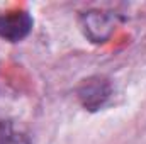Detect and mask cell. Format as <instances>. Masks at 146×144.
<instances>
[{
	"instance_id": "1",
	"label": "cell",
	"mask_w": 146,
	"mask_h": 144,
	"mask_svg": "<svg viewBox=\"0 0 146 144\" xmlns=\"http://www.w3.org/2000/svg\"><path fill=\"white\" fill-rule=\"evenodd\" d=\"M33 29V17L24 10L0 14V37L10 42H19L29 36Z\"/></svg>"
},
{
	"instance_id": "2",
	"label": "cell",
	"mask_w": 146,
	"mask_h": 144,
	"mask_svg": "<svg viewBox=\"0 0 146 144\" xmlns=\"http://www.w3.org/2000/svg\"><path fill=\"white\" fill-rule=\"evenodd\" d=\"M110 97V83L104 76H92L83 80L78 88V98L88 110H99Z\"/></svg>"
},
{
	"instance_id": "3",
	"label": "cell",
	"mask_w": 146,
	"mask_h": 144,
	"mask_svg": "<svg viewBox=\"0 0 146 144\" xmlns=\"http://www.w3.org/2000/svg\"><path fill=\"white\" fill-rule=\"evenodd\" d=\"M85 36L94 42H104L112 31V17L102 12H88L82 17Z\"/></svg>"
}]
</instances>
